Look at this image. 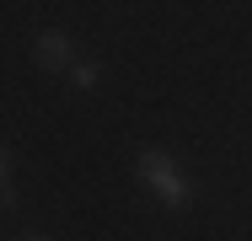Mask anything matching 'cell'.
<instances>
[{"label":"cell","mask_w":252,"mask_h":241,"mask_svg":"<svg viewBox=\"0 0 252 241\" xmlns=\"http://www.w3.org/2000/svg\"><path fill=\"white\" fill-rule=\"evenodd\" d=\"M22 241H49V236H22Z\"/></svg>","instance_id":"5"},{"label":"cell","mask_w":252,"mask_h":241,"mask_svg":"<svg viewBox=\"0 0 252 241\" xmlns=\"http://www.w3.org/2000/svg\"><path fill=\"white\" fill-rule=\"evenodd\" d=\"M64 75H70V86H75V91H92V86L102 81V70L92 64V59H75V64H70Z\"/></svg>","instance_id":"3"},{"label":"cell","mask_w":252,"mask_h":241,"mask_svg":"<svg viewBox=\"0 0 252 241\" xmlns=\"http://www.w3.org/2000/svg\"><path fill=\"white\" fill-rule=\"evenodd\" d=\"M32 59H38V70H70V64H75V48H70L64 32H38Z\"/></svg>","instance_id":"2"},{"label":"cell","mask_w":252,"mask_h":241,"mask_svg":"<svg viewBox=\"0 0 252 241\" xmlns=\"http://www.w3.org/2000/svg\"><path fill=\"white\" fill-rule=\"evenodd\" d=\"M134 166H140V177L151 182V193L166 209H188V198H193V193H188V177L177 172V161H172L166 150H151V145H145V150L134 155Z\"/></svg>","instance_id":"1"},{"label":"cell","mask_w":252,"mask_h":241,"mask_svg":"<svg viewBox=\"0 0 252 241\" xmlns=\"http://www.w3.org/2000/svg\"><path fill=\"white\" fill-rule=\"evenodd\" d=\"M0 204H16V188H11V177H5V145H0Z\"/></svg>","instance_id":"4"}]
</instances>
